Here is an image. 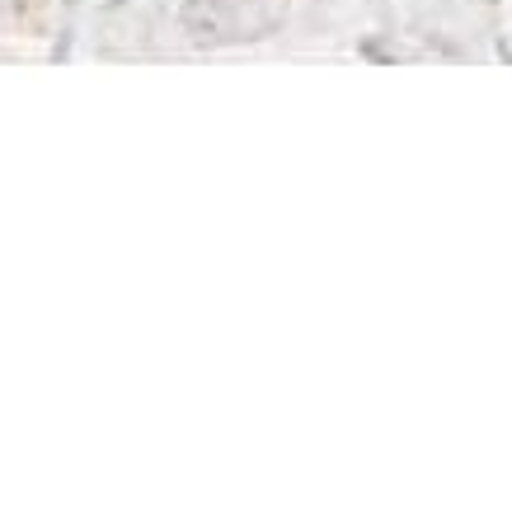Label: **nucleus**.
I'll return each instance as SVG.
<instances>
[{
	"label": "nucleus",
	"mask_w": 512,
	"mask_h": 512,
	"mask_svg": "<svg viewBox=\"0 0 512 512\" xmlns=\"http://www.w3.org/2000/svg\"><path fill=\"white\" fill-rule=\"evenodd\" d=\"M235 5L226 0H184L179 5V24L193 43H226V38H240V24H235Z\"/></svg>",
	"instance_id": "f257e3e1"
}]
</instances>
